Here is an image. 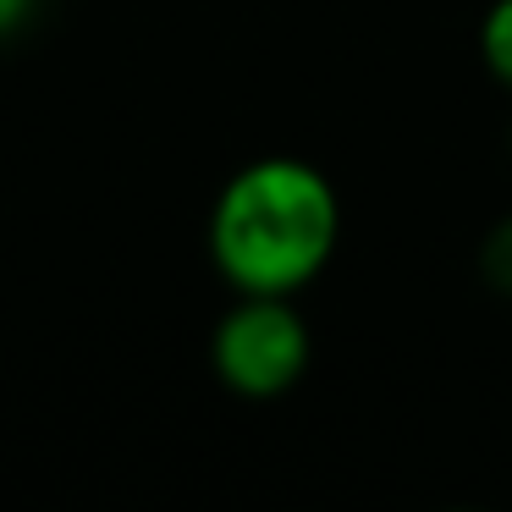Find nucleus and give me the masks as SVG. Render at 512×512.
Returning <instances> with one entry per match:
<instances>
[{
	"label": "nucleus",
	"instance_id": "obj_4",
	"mask_svg": "<svg viewBox=\"0 0 512 512\" xmlns=\"http://www.w3.org/2000/svg\"><path fill=\"white\" fill-rule=\"evenodd\" d=\"M479 270H485L490 287L507 292V298H512V215H507V221L490 226L485 248H479Z\"/></svg>",
	"mask_w": 512,
	"mask_h": 512
},
{
	"label": "nucleus",
	"instance_id": "obj_2",
	"mask_svg": "<svg viewBox=\"0 0 512 512\" xmlns=\"http://www.w3.org/2000/svg\"><path fill=\"white\" fill-rule=\"evenodd\" d=\"M309 353V320L292 298H270V292H237V303L215 320L210 336L215 380L248 402L287 397L309 369Z\"/></svg>",
	"mask_w": 512,
	"mask_h": 512
},
{
	"label": "nucleus",
	"instance_id": "obj_3",
	"mask_svg": "<svg viewBox=\"0 0 512 512\" xmlns=\"http://www.w3.org/2000/svg\"><path fill=\"white\" fill-rule=\"evenodd\" d=\"M479 61L512 94V0H490L485 23H479Z\"/></svg>",
	"mask_w": 512,
	"mask_h": 512
},
{
	"label": "nucleus",
	"instance_id": "obj_5",
	"mask_svg": "<svg viewBox=\"0 0 512 512\" xmlns=\"http://www.w3.org/2000/svg\"><path fill=\"white\" fill-rule=\"evenodd\" d=\"M28 6H34V0H0V34H12V28L28 17Z\"/></svg>",
	"mask_w": 512,
	"mask_h": 512
},
{
	"label": "nucleus",
	"instance_id": "obj_1",
	"mask_svg": "<svg viewBox=\"0 0 512 512\" xmlns=\"http://www.w3.org/2000/svg\"><path fill=\"white\" fill-rule=\"evenodd\" d=\"M342 243V199L314 160L265 155L226 177L210 210V259L232 292H303Z\"/></svg>",
	"mask_w": 512,
	"mask_h": 512
}]
</instances>
